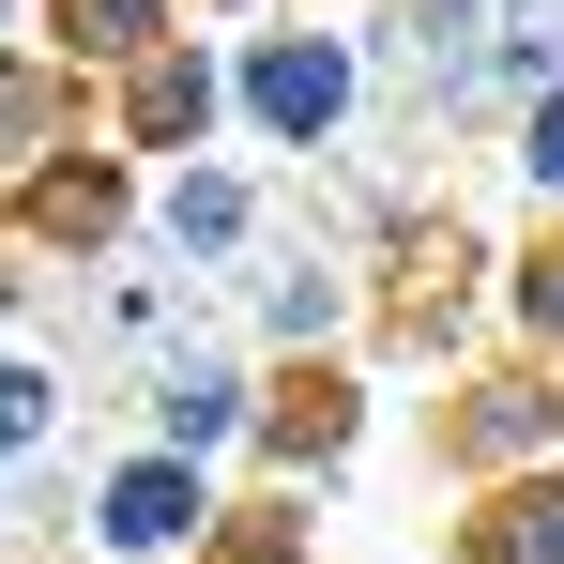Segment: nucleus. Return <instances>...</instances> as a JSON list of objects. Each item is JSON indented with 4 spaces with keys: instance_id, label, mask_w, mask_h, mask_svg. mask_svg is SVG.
<instances>
[{
    "instance_id": "f03ea898",
    "label": "nucleus",
    "mask_w": 564,
    "mask_h": 564,
    "mask_svg": "<svg viewBox=\"0 0 564 564\" xmlns=\"http://www.w3.org/2000/svg\"><path fill=\"white\" fill-rule=\"evenodd\" d=\"M107 534H138V550L184 534V473H122V519H107Z\"/></svg>"
},
{
    "instance_id": "20e7f679",
    "label": "nucleus",
    "mask_w": 564,
    "mask_h": 564,
    "mask_svg": "<svg viewBox=\"0 0 564 564\" xmlns=\"http://www.w3.org/2000/svg\"><path fill=\"white\" fill-rule=\"evenodd\" d=\"M534 169H550V184H564V107H550V122H534Z\"/></svg>"
},
{
    "instance_id": "7ed1b4c3",
    "label": "nucleus",
    "mask_w": 564,
    "mask_h": 564,
    "mask_svg": "<svg viewBox=\"0 0 564 564\" xmlns=\"http://www.w3.org/2000/svg\"><path fill=\"white\" fill-rule=\"evenodd\" d=\"M31 427H46V381H31V367H0V458H15Z\"/></svg>"
},
{
    "instance_id": "f257e3e1",
    "label": "nucleus",
    "mask_w": 564,
    "mask_h": 564,
    "mask_svg": "<svg viewBox=\"0 0 564 564\" xmlns=\"http://www.w3.org/2000/svg\"><path fill=\"white\" fill-rule=\"evenodd\" d=\"M336 93H351V77H336V62H305V46L260 62V107H275V122H336Z\"/></svg>"
}]
</instances>
